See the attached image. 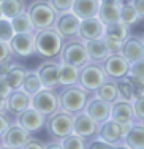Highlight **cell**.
<instances>
[{
    "instance_id": "74e56055",
    "label": "cell",
    "mask_w": 144,
    "mask_h": 149,
    "mask_svg": "<svg viewBox=\"0 0 144 149\" xmlns=\"http://www.w3.org/2000/svg\"><path fill=\"white\" fill-rule=\"evenodd\" d=\"M103 41H105V45H106L108 51H109L111 54H114V52H120L122 43H124L122 40H117V38L109 37V35H103Z\"/></svg>"
},
{
    "instance_id": "9c48e42d",
    "label": "cell",
    "mask_w": 144,
    "mask_h": 149,
    "mask_svg": "<svg viewBox=\"0 0 144 149\" xmlns=\"http://www.w3.org/2000/svg\"><path fill=\"white\" fill-rule=\"evenodd\" d=\"M13 56L21 59H29L35 56V32H21L15 33L10 40Z\"/></svg>"
},
{
    "instance_id": "277c9868",
    "label": "cell",
    "mask_w": 144,
    "mask_h": 149,
    "mask_svg": "<svg viewBox=\"0 0 144 149\" xmlns=\"http://www.w3.org/2000/svg\"><path fill=\"white\" fill-rule=\"evenodd\" d=\"M73 118L75 116L64 111V109H59V111L52 113L51 116H48L44 130L51 136V140L62 141L65 136L73 133Z\"/></svg>"
},
{
    "instance_id": "603a6c76",
    "label": "cell",
    "mask_w": 144,
    "mask_h": 149,
    "mask_svg": "<svg viewBox=\"0 0 144 149\" xmlns=\"http://www.w3.org/2000/svg\"><path fill=\"white\" fill-rule=\"evenodd\" d=\"M98 8H100V0H75L71 11L79 19H86V17L97 16Z\"/></svg>"
},
{
    "instance_id": "f35d334b",
    "label": "cell",
    "mask_w": 144,
    "mask_h": 149,
    "mask_svg": "<svg viewBox=\"0 0 144 149\" xmlns=\"http://www.w3.org/2000/svg\"><path fill=\"white\" fill-rule=\"evenodd\" d=\"M133 109H135V116H136V122L144 120V94L138 95L133 100Z\"/></svg>"
},
{
    "instance_id": "9a60e30c",
    "label": "cell",
    "mask_w": 144,
    "mask_h": 149,
    "mask_svg": "<svg viewBox=\"0 0 144 149\" xmlns=\"http://www.w3.org/2000/svg\"><path fill=\"white\" fill-rule=\"evenodd\" d=\"M16 124H19L21 127L27 130L30 133H37L40 130L44 129V124H46V116L41 114L40 111H37L35 108H27L26 111H22L21 114L16 116Z\"/></svg>"
},
{
    "instance_id": "30bf717a",
    "label": "cell",
    "mask_w": 144,
    "mask_h": 149,
    "mask_svg": "<svg viewBox=\"0 0 144 149\" xmlns=\"http://www.w3.org/2000/svg\"><path fill=\"white\" fill-rule=\"evenodd\" d=\"M101 67H103V72L109 79L119 81L122 78H125L128 74V68H130V62L120 52H114V54H109L106 59L101 62Z\"/></svg>"
},
{
    "instance_id": "60d3db41",
    "label": "cell",
    "mask_w": 144,
    "mask_h": 149,
    "mask_svg": "<svg viewBox=\"0 0 144 149\" xmlns=\"http://www.w3.org/2000/svg\"><path fill=\"white\" fill-rule=\"evenodd\" d=\"M46 146H48V143L41 141L40 138H33L32 135H30L29 140L26 141V144L22 146V149H33V148H37V149H46Z\"/></svg>"
},
{
    "instance_id": "7dc6e473",
    "label": "cell",
    "mask_w": 144,
    "mask_h": 149,
    "mask_svg": "<svg viewBox=\"0 0 144 149\" xmlns=\"http://www.w3.org/2000/svg\"><path fill=\"white\" fill-rule=\"evenodd\" d=\"M125 0H100V3H116V5H120Z\"/></svg>"
},
{
    "instance_id": "8fae6325",
    "label": "cell",
    "mask_w": 144,
    "mask_h": 149,
    "mask_svg": "<svg viewBox=\"0 0 144 149\" xmlns=\"http://www.w3.org/2000/svg\"><path fill=\"white\" fill-rule=\"evenodd\" d=\"M59 63L60 59H44L43 62L38 65L37 73L40 76V81L43 87L48 89H55L59 91Z\"/></svg>"
},
{
    "instance_id": "836d02e7",
    "label": "cell",
    "mask_w": 144,
    "mask_h": 149,
    "mask_svg": "<svg viewBox=\"0 0 144 149\" xmlns=\"http://www.w3.org/2000/svg\"><path fill=\"white\" fill-rule=\"evenodd\" d=\"M86 143L87 141L84 138H81L79 135L73 132L60 141V146L62 149H86Z\"/></svg>"
},
{
    "instance_id": "ffe728a7",
    "label": "cell",
    "mask_w": 144,
    "mask_h": 149,
    "mask_svg": "<svg viewBox=\"0 0 144 149\" xmlns=\"http://www.w3.org/2000/svg\"><path fill=\"white\" fill-rule=\"evenodd\" d=\"M84 111H86L92 119H95L98 124H101V122H105V120H108L111 118V103L101 100V98L95 97V95H90Z\"/></svg>"
},
{
    "instance_id": "8d00e7d4",
    "label": "cell",
    "mask_w": 144,
    "mask_h": 149,
    "mask_svg": "<svg viewBox=\"0 0 144 149\" xmlns=\"http://www.w3.org/2000/svg\"><path fill=\"white\" fill-rule=\"evenodd\" d=\"M51 3V6L55 10V13H65V11H71L73 3L75 0H48Z\"/></svg>"
},
{
    "instance_id": "7402d4cb",
    "label": "cell",
    "mask_w": 144,
    "mask_h": 149,
    "mask_svg": "<svg viewBox=\"0 0 144 149\" xmlns=\"http://www.w3.org/2000/svg\"><path fill=\"white\" fill-rule=\"evenodd\" d=\"M86 49H87V56H89V62H95V63H101L111 54L103 41V37L86 41Z\"/></svg>"
},
{
    "instance_id": "b9f144b4",
    "label": "cell",
    "mask_w": 144,
    "mask_h": 149,
    "mask_svg": "<svg viewBox=\"0 0 144 149\" xmlns=\"http://www.w3.org/2000/svg\"><path fill=\"white\" fill-rule=\"evenodd\" d=\"M11 119H10L8 113H0V138H2V135L6 132V129H8L10 125H11Z\"/></svg>"
},
{
    "instance_id": "4dcf8cb0",
    "label": "cell",
    "mask_w": 144,
    "mask_h": 149,
    "mask_svg": "<svg viewBox=\"0 0 144 149\" xmlns=\"http://www.w3.org/2000/svg\"><path fill=\"white\" fill-rule=\"evenodd\" d=\"M11 26H13V30L15 33H21V32H35L33 29V24L30 21L27 11H22L19 15H16L15 17H11Z\"/></svg>"
},
{
    "instance_id": "681fc988",
    "label": "cell",
    "mask_w": 144,
    "mask_h": 149,
    "mask_svg": "<svg viewBox=\"0 0 144 149\" xmlns=\"http://www.w3.org/2000/svg\"><path fill=\"white\" fill-rule=\"evenodd\" d=\"M141 124H143V125H144V120H141Z\"/></svg>"
},
{
    "instance_id": "3957f363",
    "label": "cell",
    "mask_w": 144,
    "mask_h": 149,
    "mask_svg": "<svg viewBox=\"0 0 144 149\" xmlns=\"http://www.w3.org/2000/svg\"><path fill=\"white\" fill-rule=\"evenodd\" d=\"M26 11L29 15L30 21H32L35 30H43V29L54 27L57 13H55V10L51 6V3L48 0H32L27 5Z\"/></svg>"
},
{
    "instance_id": "d6a6232c",
    "label": "cell",
    "mask_w": 144,
    "mask_h": 149,
    "mask_svg": "<svg viewBox=\"0 0 144 149\" xmlns=\"http://www.w3.org/2000/svg\"><path fill=\"white\" fill-rule=\"evenodd\" d=\"M117 92H119V98H120V100H127V102H132L133 103V100L136 98L133 86H132V83H130V79L127 76L117 81Z\"/></svg>"
},
{
    "instance_id": "f907efd6",
    "label": "cell",
    "mask_w": 144,
    "mask_h": 149,
    "mask_svg": "<svg viewBox=\"0 0 144 149\" xmlns=\"http://www.w3.org/2000/svg\"><path fill=\"white\" fill-rule=\"evenodd\" d=\"M0 148H2V141H0Z\"/></svg>"
},
{
    "instance_id": "816d5d0a",
    "label": "cell",
    "mask_w": 144,
    "mask_h": 149,
    "mask_svg": "<svg viewBox=\"0 0 144 149\" xmlns=\"http://www.w3.org/2000/svg\"><path fill=\"white\" fill-rule=\"evenodd\" d=\"M143 40H144V33H143Z\"/></svg>"
},
{
    "instance_id": "ee69618b",
    "label": "cell",
    "mask_w": 144,
    "mask_h": 149,
    "mask_svg": "<svg viewBox=\"0 0 144 149\" xmlns=\"http://www.w3.org/2000/svg\"><path fill=\"white\" fill-rule=\"evenodd\" d=\"M130 3H132L133 8L136 10V13L139 15V17L144 19V0H130Z\"/></svg>"
},
{
    "instance_id": "db71d44e",
    "label": "cell",
    "mask_w": 144,
    "mask_h": 149,
    "mask_svg": "<svg viewBox=\"0 0 144 149\" xmlns=\"http://www.w3.org/2000/svg\"><path fill=\"white\" fill-rule=\"evenodd\" d=\"M30 2H32V0H30Z\"/></svg>"
},
{
    "instance_id": "e575fe53",
    "label": "cell",
    "mask_w": 144,
    "mask_h": 149,
    "mask_svg": "<svg viewBox=\"0 0 144 149\" xmlns=\"http://www.w3.org/2000/svg\"><path fill=\"white\" fill-rule=\"evenodd\" d=\"M13 35H15V30H13L11 21L6 19V17H0V41L10 43Z\"/></svg>"
},
{
    "instance_id": "ac0fdd59",
    "label": "cell",
    "mask_w": 144,
    "mask_h": 149,
    "mask_svg": "<svg viewBox=\"0 0 144 149\" xmlns=\"http://www.w3.org/2000/svg\"><path fill=\"white\" fill-rule=\"evenodd\" d=\"M120 54L124 56L130 63L136 62V60H139V59H144V40H143V37L130 33L124 40V43H122Z\"/></svg>"
},
{
    "instance_id": "6da1fadb",
    "label": "cell",
    "mask_w": 144,
    "mask_h": 149,
    "mask_svg": "<svg viewBox=\"0 0 144 149\" xmlns=\"http://www.w3.org/2000/svg\"><path fill=\"white\" fill-rule=\"evenodd\" d=\"M64 46V37L54 27L35 30V56L41 59H57Z\"/></svg>"
},
{
    "instance_id": "c3c4849f",
    "label": "cell",
    "mask_w": 144,
    "mask_h": 149,
    "mask_svg": "<svg viewBox=\"0 0 144 149\" xmlns=\"http://www.w3.org/2000/svg\"><path fill=\"white\" fill-rule=\"evenodd\" d=\"M0 17H3V16H2V8H0Z\"/></svg>"
},
{
    "instance_id": "7a4b0ae2",
    "label": "cell",
    "mask_w": 144,
    "mask_h": 149,
    "mask_svg": "<svg viewBox=\"0 0 144 149\" xmlns=\"http://www.w3.org/2000/svg\"><path fill=\"white\" fill-rule=\"evenodd\" d=\"M90 95H93V94L82 89L79 84L60 87V91H59V105H60V109H64V111L70 113L73 116L78 114V113L84 111Z\"/></svg>"
},
{
    "instance_id": "8992f818",
    "label": "cell",
    "mask_w": 144,
    "mask_h": 149,
    "mask_svg": "<svg viewBox=\"0 0 144 149\" xmlns=\"http://www.w3.org/2000/svg\"><path fill=\"white\" fill-rule=\"evenodd\" d=\"M108 79V76L103 72L101 63L95 62H87L86 65H82L79 68V76H78V84L87 92L93 94L105 81Z\"/></svg>"
},
{
    "instance_id": "d590c367",
    "label": "cell",
    "mask_w": 144,
    "mask_h": 149,
    "mask_svg": "<svg viewBox=\"0 0 144 149\" xmlns=\"http://www.w3.org/2000/svg\"><path fill=\"white\" fill-rule=\"evenodd\" d=\"M128 76H133V78H136V79L144 81V59H139V60H136V62L130 63Z\"/></svg>"
},
{
    "instance_id": "4fadbf2b",
    "label": "cell",
    "mask_w": 144,
    "mask_h": 149,
    "mask_svg": "<svg viewBox=\"0 0 144 149\" xmlns=\"http://www.w3.org/2000/svg\"><path fill=\"white\" fill-rule=\"evenodd\" d=\"M79 24H81V19L75 13L65 11V13H59L57 15L55 22H54V29L64 37V40H66V38L78 37Z\"/></svg>"
},
{
    "instance_id": "2e32d148",
    "label": "cell",
    "mask_w": 144,
    "mask_h": 149,
    "mask_svg": "<svg viewBox=\"0 0 144 149\" xmlns=\"http://www.w3.org/2000/svg\"><path fill=\"white\" fill-rule=\"evenodd\" d=\"M30 103H32V95L30 94H27L22 87L21 89H13L10 92V95L6 97V109H8V114L16 118L17 114H21L27 108H30Z\"/></svg>"
},
{
    "instance_id": "52a82bcc",
    "label": "cell",
    "mask_w": 144,
    "mask_h": 149,
    "mask_svg": "<svg viewBox=\"0 0 144 149\" xmlns=\"http://www.w3.org/2000/svg\"><path fill=\"white\" fill-rule=\"evenodd\" d=\"M30 106L35 108L37 111H40L41 114H44L46 118L51 116L52 113L60 109V105H59V91L48 89V87L40 89L37 94L32 95Z\"/></svg>"
},
{
    "instance_id": "5b68a950",
    "label": "cell",
    "mask_w": 144,
    "mask_h": 149,
    "mask_svg": "<svg viewBox=\"0 0 144 149\" xmlns=\"http://www.w3.org/2000/svg\"><path fill=\"white\" fill-rule=\"evenodd\" d=\"M59 59H60V62L71 63V65L81 68L82 65H86L89 62L86 41L81 40L79 37H73V38L64 40V46H62V51L59 54Z\"/></svg>"
},
{
    "instance_id": "5bb4252c",
    "label": "cell",
    "mask_w": 144,
    "mask_h": 149,
    "mask_svg": "<svg viewBox=\"0 0 144 149\" xmlns=\"http://www.w3.org/2000/svg\"><path fill=\"white\" fill-rule=\"evenodd\" d=\"M30 132H27L24 127H21L19 124H11L6 129V132L2 135L0 141H2V148L6 149H22V146L26 144V141L29 140Z\"/></svg>"
},
{
    "instance_id": "e0dca14e",
    "label": "cell",
    "mask_w": 144,
    "mask_h": 149,
    "mask_svg": "<svg viewBox=\"0 0 144 149\" xmlns=\"http://www.w3.org/2000/svg\"><path fill=\"white\" fill-rule=\"evenodd\" d=\"M103 35H105V24L100 21L98 16L81 19L78 30V37L81 40L89 41V40H95V38H101Z\"/></svg>"
},
{
    "instance_id": "f546056e",
    "label": "cell",
    "mask_w": 144,
    "mask_h": 149,
    "mask_svg": "<svg viewBox=\"0 0 144 149\" xmlns=\"http://www.w3.org/2000/svg\"><path fill=\"white\" fill-rule=\"evenodd\" d=\"M22 89L30 95L37 94L40 89H43V84L40 81V76H38L37 70H27L26 78L22 81Z\"/></svg>"
},
{
    "instance_id": "1f68e13d",
    "label": "cell",
    "mask_w": 144,
    "mask_h": 149,
    "mask_svg": "<svg viewBox=\"0 0 144 149\" xmlns=\"http://www.w3.org/2000/svg\"><path fill=\"white\" fill-rule=\"evenodd\" d=\"M105 35H109V37H114V38H117V40L124 41L130 35V27L125 26L120 21H119V22H112V24L105 26Z\"/></svg>"
},
{
    "instance_id": "484cf974",
    "label": "cell",
    "mask_w": 144,
    "mask_h": 149,
    "mask_svg": "<svg viewBox=\"0 0 144 149\" xmlns=\"http://www.w3.org/2000/svg\"><path fill=\"white\" fill-rule=\"evenodd\" d=\"M93 95L101 100L108 102V103H114L116 100L119 98V92H117V81L114 79H109L108 78L103 84H101L98 89L93 92Z\"/></svg>"
},
{
    "instance_id": "d4e9b609",
    "label": "cell",
    "mask_w": 144,
    "mask_h": 149,
    "mask_svg": "<svg viewBox=\"0 0 144 149\" xmlns=\"http://www.w3.org/2000/svg\"><path fill=\"white\" fill-rule=\"evenodd\" d=\"M97 16L100 17V21L105 26L112 24V22H119L120 21V5H116V3H100Z\"/></svg>"
},
{
    "instance_id": "7c38bea8",
    "label": "cell",
    "mask_w": 144,
    "mask_h": 149,
    "mask_svg": "<svg viewBox=\"0 0 144 149\" xmlns=\"http://www.w3.org/2000/svg\"><path fill=\"white\" fill-rule=\"evenodd\" d=\"M98 127H100V124L95 119L90 118L86 111H81L78 114H75V118H73V132L79 135L81 138H84L86 141L97 136Z\"/></svg>"
},
{
    "instance_id": "cb8c5ba5",
    "label": "cell",
    "mask_w": 144,
    "mask_h": 149,
    "mask_svg": "<svg viewBox=\"0 0 144 149\" xmlns=\"http://www.w3.org/2000/svg\"><path fill=\"white\" fill-rule=\"evenodd\" d=\"M78 76H79L78 67L71 65V63H65V62L59 63V87L78 84Z\"/></svg>"
},
{
    "instance_id": "7bdbcfd3",
    "label": "cell",
    "mask_w": 144,
    "mask_h": 149,
    "mask_svg": "<svg viewBox=\"0 0 144 149\" xmlns=\"http://www.w3.org/2000/svg\"><path fill=\"white\" fill-rule=\"evenodd\" d=\"M13 89L10 87V84H8V81H6V78L5 76H0V97H3V98H6L10 95V92H11Z\"/></svg>"
},
{
    "instance_id": "f6af8a7d",
    "label": "cell",
    "mask_w": 144,
    "mask_h": 149,
    "mask_svg": "<svg viewBox=\"0 0 144 149\" xmlns=\"http://www.w3.org/2000/svg\"><path fill=\"white\" fill-rule=\"evenodd\" d=\"M11 62H13V60H11ZM11 62H2V63H0V76H6L10 67H11Z\"/></svg>"
},
{
    "instance_id": "4316f807",
    "label": "cell",
    "mask_w": 144,
    "mask_h": 149,
    "mask_svg": "<svg viewBox=\"0 0 144 149\" xmlns=\"http://www.w3.org/2000/svg\"><path fill=\"white\" fill-rule=\"evenodd\" d=\"M26 73H27V68L22 63H13L11 62V67H10L8 73L5 76L8 84H10V87L11 89H21L22 87V81L26 78Z\"/></svg>"
},
{
    "instance_id": "83f0119b",
    "label": "cell",
    "mask_w": 144,
    "mask_h": 149,
    "mask_svg": "<svg viewBox=\"0 0 144 149\" xmlns=\"http://www.w3.org/2000/svg\"><path fill=\"white\" fill-rule=\"evenodd\" d=\"M27 0H3L0 2V8H2V16L6 19H11L16 15L26 11L27 10Z\"/></svg>"
},
{
    "instance_id": "bcb514c9",
    "label": "cell",
    "mask_w": 144,
    "mask_h": 149,
    "mask_svg": "<svg viewBox=\"0 0 144 149\" xmlns=\"http://www.w3.org/2000/svg\"><path fill=\"white\" fill-rule=\"evenodd\" d=\"M0 113H8L6 109V98L0 97Z\"/></svg>"
},
{
    "instance_id": "f1b7e54d",
    "label": "cell",
    "mask_w": 144,
    "mask_h": 149,
    "mask_svg": "<svg viewBox=\"0 0 144 149\" xmlns=\"http://www.w3.org/2000/svg\"><path fill=\"white\" fill-rule=\"evenodd\" d=\"M139 21H141V17L136 13V10L133 8L132 3L130 2L120 3V22H124L125 26H128L130 29H132V27L136 26Z\"/></svg>"
},
{
    "instance_id": "44dd1931",
    "label": "cell",
    "mask_w": 144,
    "mask_h": 149,
    "mask_svg": "<svg viewBox=\"0 0 144 149\" xmlns=\"http://www.w3.org/2000/svg\"><path fill=\"white\" fill-rule=\"evenodd\" d=\"M125 148L144 149V125L141 122H133L124 136Z\"/></svg>"
},
{
    "instance_id": "ab89813d",
    "label": "cell",
    "mask_w": 144,
    "mask_h": 149,
    "mask_svg": "<svg viewBox=\"0 0 144 149\" xmlns=\"http://www.w3.org/2000/svg\"><path fill=\"white\" fill-rule=\"evenodd\" d=\"M13 57H15V56H13V52H11L10 43L0 41V63L2 62H11Z\"/></svg>"
},
{
    "instance_id": "ba28073f",
    "label": "cell",
    "mask_w": 144,
    "mask_h": 149,
    "mask_svg": "<svg viewBox=\"0 0 144 149\" xmlns=\"http://www.w3.org/2000/svg\"><path fill=\"white\" fill-rule=\"evenodd\" d=\"M128 129H130V125L119 124L117 120L109 118L108 120L100 124V127H98V136L103 138L106 143H109L112 148H125L124 136Z\"/></svg>"
},
{
    "instance_id": "f5cc1de1",
    "label": "cell",
    "mask_w": 144,
    "mask_h": 149,
    "mask_svg": "<svg viewBox=\"0 0 144 149\" xmlns=\"http://www.w3.org/2000/svg\"><path fill=\"white\" fill-rule=\"evenodd\" d=\"M0 2H3V0H0Z\"/></svg>"
},
{
    "instance_id": "d6986e66",
    "label": "cell",
    "mask_w": 144,
    "mask_h": 149,
    "mask_svg": "<svg viewBox=\"0 0 144 149\" xmlns=\"http://www.w3.org/2000/svg\"><path fill=\"white\" fill-rule=\"evenodd\" d=\"M111 119L117 120L119 124H124V125H132L133 122H136L133 103L117 98L114 103H111Z\"/></svg>"
}]
</instances>
